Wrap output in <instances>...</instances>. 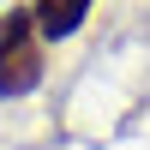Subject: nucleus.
Returning <instances> with one entry per match:
<instances>
[{
    "mask_svg": "<svg viewBox=\"0 0 150 150\" xmlns=\"http://www.w3.org/2000/svg\"><path fill=\"white\" fill-rule=\"evenodd\" d=\"M42 84V36H36L30 6L0 12V96H30Z\"/></svg>",
    "mask_w": 150,
    "mask_h": 150,
    "instance_id": "obj_1",
    "label": "nucleus"
},
{
    "mask_svg": "<svg viewBox=\"0 0 150 150\" xmlns=\"http://www.w3.org/2000/svg\"><path fill=\"white\" fill-rule=\"evenodd\" d=\"M96 0H30V18H36V36L42 42H66V36L84 30Z\"/></svg>",
    "mask_w": 150,
    "mask_h": 150,
    "instance_id": "obj_2",
    "label": "nucleus"
}]
</instances>
